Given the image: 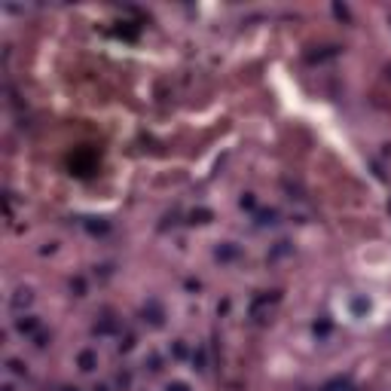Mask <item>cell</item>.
<instances>
[{
  "label": "cell",
  "instance_id": "6da1fadb",
  "mask_svg": "<svg viewBox=\"0 0 391 391\" xmlns=\"http://www.w3.org/2000/svg\"><path fill=\"white\" fill-rule=\"evenodd\" d=\"M141 315H144V321H150L153 327H162V324H165V312H162V306L156 303V300H150V303L141 309Z\"/></svg>",
  "mask_w": 391,
  "mask_h": 391
},
{
  "label": "cell",
  "instance_id": "7a4b0ae2",
  "mask_svg": "<svg viewBox=\"0 0 391 391\" xmlns=\"http://www.w3.org/2000/svg\"><path fill=\"white\" fill-rule=\"evenodd\" d=\"M76 364H80V370H83V373H92V370L98 367V351H92V348H83L80 355H76Z\"/></svg>",
  "mask_w": 391,
  "mask_h": 391
},
{
  "label": "cell",
  "instance_id": "3957f363",
  "mask_svg": "<svg viewBox=\"0 0 391 391\" xmlns=\"http://www.w3.org/2000/svg\"><path fill=\"white\" fill-rule=\"evenodd\" d=\"M214 257H217L220 263H229V260H236V257H239V248L232 245V242H226V245H220V248H217V254H214Z\"/></svg>",
  "mask_w": 391,
  "mask_h": 391
},
{
  "label": "cell",
  "instance_id": "277c9868",
  "mask_svg": "<svg viewBox=\"0 0 391 391\" xmlns=\"http://www.w3.org/2000/svg\"><path fill=\"white\" fill-rule=\"evenodd\" d=\"M31 300H34V297H31V290H28V287H19V290H16V297H13V309H16V312H22L25 306H31Z\"/></svg>",
  "mask_w": 391,
  "mask_h": 391
},
{
  "label": "cell",
  "instance_id": "5b68a950",
  "mask_svg": "<svg viewBox=\"0 0 391 391\" xmlns=\"http://www.w3.org/2000/svg\"><path fill=\"white\" fill-rule=\"evenodd\" d=\"M16 330H19V333H34V330H37V318H31V315L16 318Z\"/></svg>",
  "mask_w": 391,
  "mask_h": 391
},
{
  "label": "cell",
  "instance_id": "8992f818",
  "mask_svg": "<svg viewBox=\"0 0 391 391\" xmlns=\"http://www.w3.org/2000/svg\"><path fill=\"white\" fill-rule=\"evenodd\" d=\"M116 327H120V324L113 321V315H104V318H101V321L95 324V333H113Z\"/></svg>",
  "mask_w": 391,
  "mask_h": 391
},
{
  "label": "cell",
  "instance_id": "52a82bcc",
  "mask_svg": "<svg viewBox=\"0 0 391 391\" xmlns=\"http://www.w3.org/2000/svg\"><path fill=\"white\" fill-rule=\"evenodd\" d=\"M192 364H196V370H205L208 367V355H205V348H199V351H192Z\"/></svg>",
  "mask_w": 391,
  "mask_h": 391
},
{
  "label": "cell",
  "instance_id": "ba28073f",
  "mask_svg": "<svg viewBox=\"0 0 391 391\" xmlns=\"http://www.w3.org/2000/svg\"><path fill=\"white\" fill-rule=\"evenodd\" d=\"M7 367H10V373H13V376H28V367H25L22 361H16V358H10V361H7Z\"/></svg>",
  "mask_w": 391,
  "mask_h": 391
},
{
  "label": "cell",
  "instance_id": "9c48e42d",
  "mask_svg": "<svg viewBox=\"0 0 391 391\" xmlns=\"http://www.w3.org/2000/svg\"><path fill=\"white\" fill-rule=\"evenodd\" d=\"M257 217H260V226H272V223L278 220V211H272V208H269V211H260Z\"/></svg>",
  "mask_w": 391,
  "mask_h": 391
},
{
  "label": "cell",
  "instance_id": "30bf717a",
  "mask_svg": "<svg viewBox=\"0 0 391 391\" xmlns=\"http://www.w3.org/2000/svg\"><path fill=\"white\" fill-rule=\"evenodd\" d=\"M189 220H192V223H208V220H211V211L199 208V211H192V214H189Z\"/></svg>",
  "mask_w": 391,
  "mask_h": 391
},
{
  "label": "cell",
  "instance_id": "8fae6325",
  "mask_svg": "<svg viewBox=\"0 0 391 391\" xmlns=\"http://www.w3.org/2000/svg\"><path fill=\"white\" fill-rule=\"evenodd\" d=\"M132 348H135V333L120 336V351H132Z\"/></svg>",
  "mask_w": 391,
  "mask_h": 391
},
{
  "label": "cell",
  "instance_id": "7c38bea8",
  "mask_svg": "<svg viewBox=\"0 0 391 391\" xmlns=\"http://www.w3.org/2000/svg\"><path fill=\"white\" fill-rule=\"evenodd\" d=\"M171 355H174L177 361H180V358H186V342H183V339H177V342L171 345Z\"/></svg>",
  "mask_w": 391,
  "mask_h": 391
},
{
  "label": "cell",
  "instance_id": "4fadbf2b",
  "mask_svg": "<svg viewBox=\"0 0 391 391\" xmlns=\"http://www.w3.org/2000/svg\"><path fill=\"white\" fill-rule=\"evenodd\" d=\"M129 385H132V373H129V370H123L120 376H116V388H123V391H126Z\"/></svg>",
  "mask_w": 391,
  "mask_h": 391
},
{
  "label": "cell",
  "instance_id": "5bb4252c",
  "mask_svg": "<svg viewBox=\"0 0 391 391\" xmlns=\"http://www.w3.org/2000/svg\"><path fill=\"white\" fill-rule=\"evenodd\" d=\"M147 367H150V373H159V370H162V358H159V355H150Z\"/></svg>",
  "mask_w": 391,
  "mask_h": 391
},
{
  "label": "cell",
  "instance_id": "9a60e30c",
  "mask_svg": "<svg viewBox=\"0 0 391 391\" xmlns=\"http://www.w3.org/2000/svg\"><path fill=\"white\" fill-rule=\"evenodd\" d=\"M70 290H76V297H83V294H86V281H83V278H73V281H70Z\"/></svg>",
  "mask_w": 391,
  "mask_h": 391
},
{
  "label": "cell",
  "instance_id": "2e32d148",
  "mask_svg": "<svg viewBox=\"0 0 391 391\" xmlns=\"http://www.w3.org/2000/svg\"><path fill=\"white\" fill-rule=\"evenodd\" d=\"M165 391H189V385H186V382H168Z\"/></svg>",
  "mask_w": 391,
  "mask_h": 391
},
{
  "label": "cell",
  "instance_id": "e0dca14e",
  "mask_svg": "<svg viewBox=\"0 0 391 391\" xmlns=\"http://www.w3.org/2000/svg\"><path fill=\"white\" fill-rule=\"evenodd\" d=\"M239 205L251 211V208H254V196H251V192H245V196H242V199H239Z\"/></svg>",
  "mask_w": 391,
  "mask_h": 391
},
{
  "label": "cell",
  "instance_id": "ac0fdd59",
  "mask_svg": "<svg viewBox=\"0 0 391 391\" xmlns=\"http://www.w3.org/2000/svg\"><path fill=\"white\" fill-rule=\"evenodd\" d=\"M34 345H37V348H46V345H49V336H43V333H40V336L34 339Z\"/></svg>",
  "mask_w": 391,
  "mask_h": 391
},
{
  "label": "cell",
  "instance_id": "d6986e66",
  "mask_svg": "<svg viewBox=\"0 0 391 391\" xmlns=\"http://www.w3.org/2000/svg\"><path fill=\"white\" fill-rule=\"evenodd\" d=\"M92 391H110V388H107V385H95Z\"/></svg>",
  "mask_w": 391,
  "mask_h": 391
},
{
  "label": "cell",
  "instance_id": "ffe728a7",
  "mask_svg": "<svg viewBox=\"0 0 391 391\" xmlns=\"http://www.w3.org/2000/svg\"><path fill=\"white\" fill-rule=\"evenodd\" d=\"M61 391H76V388H61Z\"/></svg>",
  "mask_w": 391,
  "mask_h": 391
}]
</instances>
